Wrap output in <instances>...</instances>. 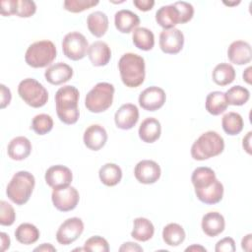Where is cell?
I'll use <instances>...</instances> for the list:
<instances>
[{"label":"cell","instance_id":"cb8c5ba5","mask_svg":"<svg viewBox=\"0 0 252 252\" xmlns=\"http://www.w3.org/2000/svg\"><path fill=\"white\" fill-rule=\"evenodd\" d=\"M195 194L202 203L214 205L221 201L223 196V185L220 181L216 179L213 184L206 188L195 189Z\"/></svg>","mask_w":252,"mask_h":252},{"label":"cell","instance_id":"2e32d148","mask_svg":"<svg viewBox=\"0 0 252 252\" xmlns=\"http://www.w3.org/2000/svg\"><path fill=\"white\" fill-rule=\"evenodd\" d=\"M83 140L88 149L99 151L106 144L107 132L101 125L93 124L85 130Z\"/></svg>","mask_w":252,"mask_h":252},{"label":"cell","instance_id":"44dd1931","mask_svg":"<svg viewBox=\"0 0 252 252\" xmlns=\"http://www.w3.org/2000/svg\"><path fill=\"white\" fill-rule=\"evenodd\" d=\"M7 153L10 158L14 160H23L31 155L32 143L27 137H15L9 142Z\"/></svg>","mask_w":252,"mask_h":252},{"label":"cell","instance_id":"83f0119b","mask_svg":"<svg viewBox=\"0 0 252 252\" xmlns=\"http://www.w3.org/2000/svg\"><path fill=\"white\" fill-rule=\"evenodd\" d=\"M228 106L224 93L215 91L210 93L206 97V110L212 115H220L223 113Z\"/></svg>","mask_w":252,"mask_h":252},{"label":"cell","instance_id":"6da1fadb","mask_svg":"<svg viewBox=\"0 0 252 252\" xmlns=\"http://www.w3.org/2000/svg\"><path fill=\"white\" fill-rule=\"evenodd\" d=\"M80 93L74 86H64L55 94L56 113L61 122L67 125L75 124L80 116L78 107Z\"/></svg>","mask_w":252,"mask_h":252},{"label":"cell","instance_id":"3957f363","mask_svg":"<svg viewBox=\"0 0 252 252\" xmlns=\"http://www.w3.org/2000/svg\"><path fill=\"white\" fill-rule=\"evenodd\" d=\"M35 185L34 176L25 170L16 172L6 188L8 198L18 206L26 204L33 191Z\"/></svg>","mask_w":252,"mask_h":252},{"label":"cell","instance_id":"db71d44e","mask_svg":"<svg viewBox=\"0 0 252 252\" xmlns=\"http://www.w3.org/2000/svg\"><path fill=\"white\" fill-rule=\"evenodd\" d=\"M185 251H206V248L201 246V245H192V246H189L185 249Z\"/></svg>","mask_w":252,"mask_h":252},{"label":"cell","instance_id":"4316f807","mask_svg":"<svg viewBox=\"0 0 252 252\" xmlns=\"http://www.w3.org/2000/svg\"><path fill=\"white\" fill-rule=\"evenodd\" d=\"M155 233V226L153 222L146 218H136L133 220V229L131 236L138 241H148Z\"/></svg>","mask_w":252,"mask_h":252},{"label":"cell","instance_id":"74e56055","mask_svg":"<svg viewBox=\"0 0 252 252\" xmlns=\"http://www.w3.org/2000/svg\"><path fill=\"white\" fill-rule=\"evenodd\" d=\"M98 4L97 0H65L64 9L71 13H81Z\"/></svg>","mask_w":252,"mask_h":252},{"label":"cell","instance_id":"f546056e","mask_svg":"<svg viewBox=\"0 0 252 252\" xmlns=\"http://www.w3.org/2000/svg\"><path fill=\"white\" fill-rule=\"evenodd\" d=\"M39 234L38 228L30 222L21 223L15 230L17 241L25 245L35 243L39 238Z\"/></svg>","mask_w":252,"mask_h":252},{"label":"cell","instance_id":"836d02e7","mask_svg":"<svg viewBox=\"0 0 252 252\" xmlns=\"http://www.w3.org/2000/svg\"><path fill=\"white\" fill-rule=\"evenodd\" d=\"M184 228L175 222L168 223L162 229V239L169 246H178L185 240Z\"/></svg>","mask_w":252,"mask_h":252},{"label":"cell","instance_id":"603a6c76","mask_svg":"<svg viewBox=\"0 0 252 252\" xmlns=\"http://www.w3.org/2000/svg\"><path fill=\"white\" fill-rule=\"evenodd\" d=\"M157 23L163 30L173 29L177 24H180V15L174 4L161 6L156 13Z\"/></svg>","mask_w":252,"mask_h":252},{"label":"cell","instance_id":"60d3db41","mask_svg":"<svg viewBox=\"0 0 252 252\" xmlns=\"http://www.w3.org/2000/svg\"><path fill=\"white\" fill-rule=\"evenodd\" d=\"M36 12V5L33 1L18 0L16 16L20 18H30Z\"/></svg>","mask_w":252,"mask_h":252},{"label":"cell","instance_id":"484cf974","mask_svg":"<svg viewBox=\"0 0 252 252\" xmlns=\"http://www.w3.org/2000/svg\"><path fill=\"white\" fill-rule=\"evenodd\" d=\"M87 26L89 31L95 37H101L108 29V18L101 11H94L87 18Z\"/></svg>","mask_w":252,"mask_h":252},{"label":"cell","instance_id":"d6a6232c","mask_svg":"<svg viewBox=\"0 0 252 252\" xmlns=\"http://www.w3.org/2000/svg\"><path fill=\"white\" fill-rule=\"evenodd\" d=\"M132 39L134 45L144 51L153 49L155 45V35L153 32L147 28L139 27L133 31Z\"/></svg>","mask_w":252,"mask_h":252},{"label":"cell","instance_id":"277c9868","mask_svg":"<svg viewBox=\"0 0 252 252\" xmlns=\"http://www.w3.org/2000/svg\"><path fill=\"white\" fill-rule=\"evenodd\" d=\"M223 150V138L216 131H207L193 143L191 156L196 160H205L220 155Z\"/></svg>","mask_w":252,"mask_h":252},{"label":"cell","instance_id":"f907efd6","mask_svg":"<svg viewBox=\"0 0 252 252\" xmlns=\"http://www.w3.org/2000/svg\"><path fill=\"white\" fill-rule=\"evenodd\" d=\"M251 136H252V132L249 131L242 140V147L246 151V153L249 155H251Z\"/></svg>","mask_w":252,"mask_h":252},{"label":"cell","instance_id":"4fadbf2b","mask_svg":"<svg viewBox=\"0 0 252 252\" xmlns=\"http://www.w3.org/2000/svg\"><path fill=\"white\" fill-rule=\"evenodd\" d=\"M159 165L151 159H143L139 161L134 168L135 178L143 184L156 183L160 177Z\"/></svg>","mask_w":252,"mask_h":252},{"label":"cell","instance_id":"7bdbcfd3","mask_svg":"<svg viewBox=\"0 0 252 252\" xmlns=\"http://www.w3.org/2000/svg\"><path fill=\"white\" fill-rule=\"evenodd\" d=\"M235 249V242L231 237H224L219 240L215 247L216 252H234Z\"/></svg>","mask_w":252,"mask_h":252},{"label":"cell","instance_id":"ac0fdd59","mask_svg":"<svg viewBox=\"0 0 252 252\" xmlns=\"http://www.w3.org/2000/svg\"><path fill=\"white\" fill-rule=\"evenodd\" d=\"M45 80L54 86L62 85L73 77V69L66 63L58 62L50 65L44 72Z\"/></svg>","mask_w":252,"mask_h":252},{"label":"cell","instance_id":"9a60e30c","mask_svg":"<svg viewBox=\"0 0 252 252\" xmlns=\"http://www.w3.org/2000/svg\"><path fill=\"white\" fill-rule=\"evenodd\" d=\"M139 120V109L133 103L121 105L114 114V122L117 128L122 130L132 129Z\"/></svg>","mask_w":252,"mask_h":252},{"label":"cell","instance_id":"816d5d0a","mask_svg":"<svg viewBox=\"0 0 252 252\" xmlns=\"http://www.w3.org/2000/svg\"><path fill=\"white\" fill-rule=\"evenodd\" d=\"M33 251H44V252H49V251H56V248L52 246L50 243H42L40 246H37L33 249Z\"/></svg>","mask_w":252,"mask_h":252},{"label":"cell","instance_id":"5b68a950","mask_svg":"<svg viewBox=\"0 0 252 252\" xmlns=\"http://www.w3.org/2000/svg\"><path fill=\"white\" fill-rule=\"evenodd\" d=\"M115 89L106 82L97 83L86 95L85 105L90 112L100 113L108 109L113 101Z\"/></svg>","mask_w":252,"mask_h":252},{"label":"cell","instance_id":"7a4b0ae2","mask_svg":"<svg viewBox=\"0 0 252 252\" xmlns=\"http://www.w3.org/2000/svg\"><path fill=\"white\" fill-rule=\"evenodd\" d=\"M118 69L123 84L128 88H137L144 83L145 60L136 53H125L118 61Z\"/></svg>","mask_w":252,"mask_h":252},{"label":"cell","instance_id":"d6986e66","mask_svg":"<svg viewBox=\"0 0 252 252\" xmlns=\"http://www.w3.org/2000/svg\"><path fill=\"white\" fill-rule=\"evenodd\" d=\"M88 56L94 66H105L111 58V50L108 44L101 40L93 42L88 48Z\"/></svg>","mask_w":252,"mask_h":252},{"label":"cell","instance_id":"ffe728a7","mask_svg":"<svg viewBox=\"0 0 252 252\" xmlns=\"http://www.w3.org/2000/svg\"><path fill=\"white\" fill-rule=\"evenodd\" d=\"M202 230L210 237H215L224 230L225 221L221 214L218 212H210L203 216L201 222Z\"/></svg>","mask_w":252,"mask_h":252},{"label":"cell","instance_id":"52a82bcc","mask_svg":"<svg viewBox=\"0 0 252 252\" xmlns=\"http://www.w3.org/2000/svg\"><path fill=\"white\" fill-rule=\"evenodd\" d=\"M18 94L28 105L34 108L42 107L48 100L47 90L32 78H27L20 82Z\"/></svg>","mask_w":252,"mask_h":252},{"label":"cell","instance_id":"e575fe53","mask_svg":"<svg viewBox=\"0 0 252 252\" xmlns=\"http://www.w3.org/2000/svg\"><path fill=\"white\" fill-rule=\"evenodd\" d=\"M221 126L223 131L229 136L238 135L244 126L242 116L237 112H228L222 116Z\"/></svg>","mask_w":252,"mask_h":252},{"label":"cell","instance_id":"5bb4252c","mask_svg":"<svg viewBox=\"0 0 252 252\" xmlns=\"http://www.w3.org/2000/svg\"><path fill=\"white\" fill-rule=\"evenodd\" d=\"M44 179L49 187L55 189L69 186L73 180V174L69 167L57 164L50 166L45 171Z\"/></svg>","mask_w":252,"mask_h":252},{"label":"cell","instance_id":"30bf717a","mask_svg":"<svg viewBox=\"0 0 252 252\" xmlns=\"http://www.w3.org/2000/svg\"><path fill=\"white\" fill-rule=\"evenodd\" d=\"M84 231V222L80 218L74 217L64 220L57 232L56 240L62 245H69L76 241Z\"/></svg>","mask_w":252,"mask_h":252},{"label":"cell","instance_id":"4dcf8cb0","mask_svg":"<svg viewBox=\"0 0 252 252\" xmlns=\"http://www.w3.org/2000/svg\"><path fill=\"white\" fill-rule=\"evenodd\" d=\"M236 73L232 65L228 63H220L218 64L212 73L213 81L219 86H226L231 84L235 79Z\"/></svg>","mask_w":252,"mask_h":252},{"label":"cell","instance_id":"bcb514c9","mask_svg":"<svg viewBox=\"0 0 252 252\" xmlns=\"http://www.w3.org/2000/svg\"><path fill=\"white\" fill-rule=\"evenodd\" d=\"M133 4L140 11L147 12L153 9L155 5V1L154 0H133Z\"/></svg>","mask_w":252,"mask_h":252},{"label":"cell","instance_id":"9c48e42d","mask_svg":"<svg viewBox=\"0 0 252 252\" xmlns=\"http://www.w3.org/2000/svg\"><path fill=\"white\" fill-rule=\"evenodd\" d=\"M53 206L60 212H69L74 210L80 200L78 190L72 186L55 188L51 194Z\"/></svg>","mask_w":252,"mask_h":252},{"label":"cell","instance_id":"1f68e13d","mask_svg":"<svg viewBox=\"0 0 252 252\" xmlns=\"http://www.w3.org/2000/svg\"><path fill=\"white\" fill-rule=\"evenodd\" d=\"M217 179L215 171L207 166H200L194 169L191 181L195 189H202L210 186Z\"/></svg>","mask_w":252,"mask_h":252},{"label":"cell","instance_id":"8992f818","mask_svg":"<svg viewBox=\"0 0 252 252\" xmlns=\"http://www.w3.org/2000/svg\"><path fill=\"white\" fill-rule=\"evenodd\" d=\"M56 47L50 40H39L32 43L25 54L26 63L32 68H44L56 58Z\"/></svg>","mask_w":252,"mask_h":252},{"label":"cell","instance_id":"ee69618b","mask_svg":"<svg viewBox=\"0 0 252 252\" xmlns=\"http://www.w3.org/2000/svg\"><path fill=\"white\" fill-rule=\"evenodd\" d=\"M0 8L2 16L16 15L18 8V0H2L0 2Z\"/></svg>","mask_w":252,"mask_h":252},{"label":"cell","instance_id":"d590c367","mask_svg":"<svg viewBox=\"0 0 252 252\" xmlns=\"http://www.w3.org/2000/svg\"><path fill=\"white\" fill-rule=\"evenodd\" d=\"M226 101L230 105L240 106L245 104L250 98V92L248 89L242 86H234L231 87L224 93Z\"/></svg>","mask_w":252,"mask_h":252},{"label":"cell","instance_id":"f1b7e54d","mask_svg":"<svg viewBox=\"0 0 252 252\" xmlns=\"http://www.w3.org/2000/svg\"><path fill=\"white\" fill-rule=\"evenodd\" d=\"M98 176L102 184L112 187L121 181L122 170L119 165L112 162H107L99 168Z\"/></svg>","mask_w":252,"mask_h":252},{"label":"cell","instance_id":"8d00e7d4","mask_svg":"<svg viewBox=\"0 0 252 252\" xmlns=\"http://www.w3.org/2000/svg\"><path fill=\"white\" fill-rule=\"evenodd\" d=\"M31 128L37 135H45L49 133L53 128V119L50 115L40 113L32 118Z\"/></svg>","mask_w":252,"mask_h":252},{"label":"cell","instance_id":"7402d4cb","mask_svg":"<svg viewBox=\"0 0 252 252\" xmlns=\"http://www.w3.org/2000/svg\"><path fill=\"white\" fill-rule=\"evenodd\" d=\"M140 24L139 16L126 9L119 10L114 16V25L118 32L122 33H129L134 31Z\"/></svg>","mask_w":252,"mask_h":252},{"label":"cell","instance_id":"11a10c76","mask_svg":"<svg viewBox=\"0 0 252 252\" xmlns=\"http://www.w3.org/2000/svg\"><path fill=\"white\" fill-rule=\"evenodd\" d=\"M240 3V1H233V2H226V1H223V4L224 5H227V6H236Z\"/></svg>","mask_w":252,"mask_h":252},{"label":"cell","instance_id":"681fc988","mask_svg":"<svg viewBox=\"0 0 252 252\" xmlns=\"http://www.w3.org/2000/svg\"><path fill=\"white\" fill-rule=\"evenodd\" d=\"M251 244H252V234L249 233L245 235L241 240V248L244 251L249 252L251 250Z\"/></svg>","mask_w":252,"mask_h":252},{"label":"cell","instance_id":"7dc6e473","mask_svg":"<svg viewBox=\"0 0 252 252\" xmlns=\"http://www.w3.org/2000/svg\"><path fill=\"white\" fill-rule=\"evenodd\" d=\"M119 251L120 252H128V251H132V252H142L143 251V248L135 243V242H125L123 243L120 248H119Z\"/></svg>","mask_w":252,"mask_h":252},{"label":"cell","instance_id":"f35d334b","mask_svg":"<svg viewBox=\"0 0 252 252\" xmlns=\"http://www.w3.org/2000/svg\"><path fill=\"white\" fill-rule=\"evenodd\" d=\"M84 250L92 252H108L109 245L105 238L99 235H94L86 240L84 244Z\"/></svg>","mask_w":252,"mask_h":252},{"label":"cell","instance_id":"ab89813d","mask_svg":"<svg viewBox=\"0 0 252 252\" xmlns=\"http://www.w3.org/2000/svg\"><path fill=\"white\" fill-rule=\"evenodd\" d=\"M16 213L14 208L6 201L0 202V224L10 226L15 222Z\"/></svg>","mask_w":252,"mask_h":252},{"label":"cell","instance_id":"b9f144b4","mask_svg":"<svg viewBox=\"0 0 252 252\" xmlns=\"http://www.w3.org/2000/svg\"><path fill=\"white\" fill-rule=\"evenodd\" d=\"M173 4L179 11L180 24H185L193 18L194 8H193L192 4L185 2V1H177V2H174Z\"/></svg>","mask_w":252,"mask_h":252},{"label":"cell","instance_id":"ba28073f","mask_svg":"<svg viewBox=\"0 0 252 252\" xmlns=\"http://www.w3.org/2000/svg\"><path fill=\"white\" fill-rule=\"evenodd\" d=\"M89 48V43L85 35L79 32H71L67 33L62 40V50L64 55L73 60L83 59Z\"/></svg>","mask_w":252,"mask_h":252},{"label":"cell","instance_id":"c3c4849f","mask_svg":"<svg viewBox=\"0 0 252 252\" xmlns=\"http://www.w3.org/2000/svg\"><path fill=\"white\" fill-rule=\"evenodd\" d=\"M0 238H1V251L4 252L7 249H9L11 240H10L9 235L7 233H5V232H1L0 233Z\"/></svg>","mask_w":252,"mask_h":252},{"label":"cell","instance_id":"d4e9b609","mask_svg":"<svg viewBox=\"0 0 252 252\" xmlns=\"http://www.w3.org/2000/svg\"><path fill=\"white\" fill-rule=\"evenodd\" d=\"M139 137L145 143L156 142L161 134V126L159 121L154 117H148L142 121L139 127Z\"/></svg>","mask_w":252,"mask_h":252},{"label":"cell","instance_id":"f5cc1de1","mask_svg":"<svg viewBox=\"0 0 252 252\" xmlns=\"http://www.w3.org/2000/svg\"><path fill=\"white\" fill-rule=\"evenodd\" d=\"M251 71H252V67H248L247 69L244 70L243 72V80L247 83V84H251Z\"/></svg>","mask_w":252,"mask_h":252},{"label":"cell","instance_id":"7c38bea8","mask_svg":"<svg viewBox=\"0 0 252 252\" xmlns=\"http://www.w3.org/2000/svg\"><path fill=\"white\" fill-rule=\"evenodd\" d=\"M184 44V34L178 29L163 30L159 34V47L166 54H177Z\"/></svg>","mask_w":252,"mask_h":252},{"label":"cell","instance_id":"f6af8a7d","mask_svg":"<svg viewBox=\"0 0 252 252\" xmlns=\"http://www.w3.org/2000/svg\"><path fill=\"white\" fill-rule=\"evenodd\" d=\"M0 107L3 109L5 108L7 105H9V103L11 102V98H12V94H11V91L9 88H7L5 85L1 84L0 85Z\"/></svg>","mask_w":252,"mask_h":252},{"label":"cell","instance_id":"8fae6325","mask_svg":"<svg viewBox=\"0 0 252 252\" xmlns=\"http://www.w3.org/2000/svg\"><path fill=\"white\" fill-rule=\"evenodd\" d=\"M166 99L164 91L157 86L145 89L139 95L140 106L147 111H156L163 106Z\"/></svg>","mask_w":252,"mask_h":252},{"label":"cell","instance_id":"e0dca14e","mask_svg":"<svg viewBox=\"0 0 252 252\" xmlns=\"http://www.w3.org/2000/svg\"><path fill=\"white\" fill-rule=\"evenodd\" d=\"M227 57L231 63L236 65L250 63L252 59L250 44L244 40H235L231 42L227 49Z\"/></svg>","mask_w":252,"mask_h":252}]
</instances>
